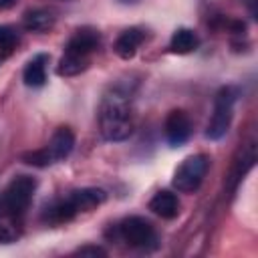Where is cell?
I'll return each instance as SVG.
<instances>
[{"label":"cell","instance_id":"8992f818","mask_svg":"<svg viewBox=\"0 0 258 258\" xmlns=\"http://www.w3.org/2000/svg\"><path fill=\"white\" fill-rule=\"evenodd\" d=\"M163 131H165V139L171 147H177V145H183L189 135H191V119L185 111L181 109H173L169 111V115L165 117V123H163Z\"/></svg>","mask_w":258,"mask_h":258},{"label":"cell","instance_id":"8fae6325","mask_svg":"<svg viewBox=\"0 0 258 258\" xmlns=\"http://www.w3.org/2000/svg\"><path fill=\"white\" fill-rule=\"evenodd\" d=\"M149 210L163 220H173L179 214V200L173 191L161 189L149 200Z\"/></svg>","mask_w":258,"mask_h":258},{"label":"cell","instance_id":"6da1fadb","mask_svg":"<svg viewBox=\"0 0 258 258\" xmlns=\"http://www.w3.org/2000/svg\"><path fill=\"white\" fill-rule=\"evenodd\" d=\"M131 89L125 83L111 87L99 105V127L107 141H125L133 133Z\"/></svg>","mask_w":258,"mask_h":258},{"label":"cell","instance_id":"ffe728a7","mask_svg":"<svg viewBox=\"0 0 258 258\" xmlns=\"http://www.w3.org/2000/svg\"><path fill=\"white\" fill-rule=\"evenodd\" d=\"M12 238H14V236L8 232V228L2 226V228H0V242H12Z\"/></svg>","mask_w":258,"mask_h":258},{"label":"cell","instance_id":"9a60e30c","mask_svg":"<svg viewBox=\"0 0 258 258\" xmlns=\"http://www.w3.org/2000/svg\"><path fill=\"white\" fill-rule=\"evenodd\" d=\"M254 161H256V143L250 141V143L242 149V159H238L236 165H234V171H232V185H230L232 189H234L236 183H238L240 179H244V175L252 169Z\"/></svg>","mask_w":258,"mask_h":258},{"label":"cell","instance_id":"4fadbf2b","mask_svg":"<svg viewBox=\"0 0 258 258\" xmlns=\"http://www.w3.org/2000/svg\"><path fill=\"white\" fill-rule=\"evenodd\" d=\"M54 20H56V16L50 10H46V8H34V10H28L24 14L22 26L28 32H48L54 26Z\"/></svg>","mask_w":258,"mask_h":258},{"label":"cell","instance_id":"9c48e42d","mask_svg":"<svg viewBox=\"0 0 258 258\" xmlns=\"http://www.w3.org/2000/svg\"><path fill=\"white\" fill-rule=\"evenodd\" d=\"M67 198L79 214V212H91L93 208L101 206L107 200V194L101 187H83V189L71 191V196H67Z\"/></svg>","mask_w":258,"mask_h":258},{"label":"cell","instance_id":"7402d4cb","mask_svg":"<svg viewBox=\"0 0 258 258\" xmlns=\"http://www.w3.org/2000/svg\"><path fill=\"white\" fill-rule=\"evenodd\" d=\"M246 4H248V8H250V14L254 16V14H256V0H246Z\"/></svg>","mask_w":258,"mask_h":258},{"label":"cell","instance_id":"d6986e66","mask_svg":"<svg viewBox=\"0 0 258 258\" xmlns=\"http://www.w3.org/2000/svg\"><path fill=\"white\" fill-rule=\"evenodd\" d=\"M77 254H81V256H105L107 252L99 246H83L77 250Z\"/></svg>","mask_w":258,"mask_h":258},{"label":"cell","instance_id":"ac0fdd59","mask_svg":"<svg viewBox=\"0 0 258 258\" xmlns=\"http://www.w3.org/2000/svg\"><path fill=\"white\" fill-rule=\"evenodd\" d=\"M22 161H24V163H28V165H34V167H46V165H50V163H52V159H50V155H48L46 147L24 153V155H22Z\"/></svg>","mask_w":258,"mask_h":258},{"label":"cell","instance_id":"5bb4252c","mask_svg":"<svg viewBox=\"0 0 258 258\" xmlns=\"http://www.w3.org/2000/svg\"><path fill=\"white\" fill-rule=\"evenodd\" d=\"M198 44H200V38L189 28H177L169 38V50L175 54H187V52L196 50Z\"/></svg>","mask_w":258,"mask_h":258},{"label":"cell","instance_id":"7c38bea8","mask_svg":"<svg viewBox=\"0 0 258 258\" xmlns=\"http://www.w3.org/2000/svg\"><path fill=\"white\" fill-rule=\"evenodd\" d=\"M46 62H48V54H36L34 58H30L22 71V79L26 87H42L46 83Z\"/></svg>","mask_w":258,"mask_h":258},{"label":"cell","instance_id":"603a6c76","mask_svg":"<svg viewBox=\"0 0 258 258\" xmlns=\"http://www.w3.org/2000/svg\"><path fill=\"white\" fill-rule=\"evenodd\" d=\"M123 2H133V0H123Z\"/></svg>","mask_w":258,"mask_h":258},{"label":"cell","instance_id":"5b68a950","mask_svg":"<svg viewBox=\"0 0 258 258\" xmlns=\"http://www.w3.org/2000/svg\"><path fill=\"white\" fill-rule=\"evenodd\" d=\"M119 234L133 248H147L155 242V228L141 216L125 218L119 224Z\"/></svg>","mask_w":258,"mask_h":258},{"label":"cell","instance_id":"30bf717a","mask_svg":"<svg viewBox=\"0 0 258 258\" xmlns=\"http://www.w3.org/2000/svg\"><path fill=\"white\" fill-rule=\"evenodd\" d=\"M143 38H145V32H143L141 28H137V26H131V28L123 30V32L117 36L113 50H115L117 56H121L123 60H129V58L135 56V52H137L139 44L143 42Z\"/></svg>","mask_w":258,"mask_h":258},{"label":"cell","instance_id":"3957f363","mask_svg":"<svg viewBox=\"0 0 258 258\" xmlns=\"http://www.w3.org/2000/svg\"><path fill=\"white\" fill-rule=\"evenodd\" d=\"M208 169H210V157H208L206 153L189 155V157H185V159L179 163V167L175 169L171 183H173V187H175L177 191H181V194H194V191L202 185V181H204Z\"/></svg>","mask_w":258,"mask_h":258},{"label":"cell","instance_id":"44dd1931","mask_svg":"<svg viewBox=\"0 0 258 258\" xmlns=\"http://www.w3.org/2000/svg\"><path fill=\"white\" fill-rule=\"evenodd\" d=\"M16 2H18V0H0V10H8V8H12Z\"/></svg>","mask_w":258,"mask_h":258},{"label":"cell","instance_id":"2e32d148","mask_svg":"<svg viewBox=\"0 0 258 258\" xmlns=\"http://www.w3.org/2000/svg\"><path fill=\"white\" fill-rule=\"evenodd\" d=\"M89 67V60L87 58H79V56H73V54H62L58 67H56V73L60 77H75L79 73H83L85 69Z\"/></svg>","mask_w":258,"mask_h":258},{"label":"cell","instance_id":"52a82bcc","mask_svg":"<svg viewBox=\"0 0 258 258\" xmlns=\"http://www.w3.org/2000/svg\"><path fill=\"white\" fill-rule=\"evenodd\" d=\"M97 46H99V32L93 30V28H81V30H77V32L69 38V42H67V46H64V52L89 60L91 52H93Z\"/></svg>","mask_w":258,"mask_h":258},{"label":"cell","instance_id":"ba28073f","mask_svg":"<svg viewBox=\"0 0 258 258\" xmlns=\"http://www.w3.org/2000/svg\"><path fill=\"white\" fill-rule=\"evenodd\" d=\"M73 147H75V133L71 131V127H58L54 131V135L50 137L46 151H48L52 163H56V161L67 159L71 155Z\"/></svg>","mask_w":258,"mask_h":258},{"label":"cell","instance_id":"e0dca14e","mask_svg":"<svg viewBox=\"0 0 258 258\" xmlns=\"http://www.w3.org/2000/svg\"><path fill=\"white\" fill-rule=\"evenodd\" d=\"M18 44V34L12 26H0V54L8 56Z\"/></svg>","mask_w":258,"mask_h":258},{"label":"cell","instance_id":"277c9868","mask_svg":"<svg viewBox=\"0 0 258 258\" xmlns=\"http://www.w3.org/2000/svg\"><path fill=\"white\" fill-rule=\"evenodd\" d=\"M34 189H36V179L34 177H30V175L14 177L2 194V210L12 218L22 216L26 212V208L30 206V202H32Z\"/></svg>","mask_w":258,"mask_h":258},{"label":"cell","instance_id":"7a4b0ae2","mask_svg":"<svg viewBox=\"0 0 258 258\" xmlns=\"http://www.w3.org/2000/svg\"><path fill=\"white\" fill-rule=\"evenodd\" d=\"M236 99H238V91L234 87H222L216 97H214V113L208 121V127H206V137L208 139H222L230 125H232V117H234V105H236Z\"/></svg>","mask_w":258,"mask_h":258}]
</instances>
